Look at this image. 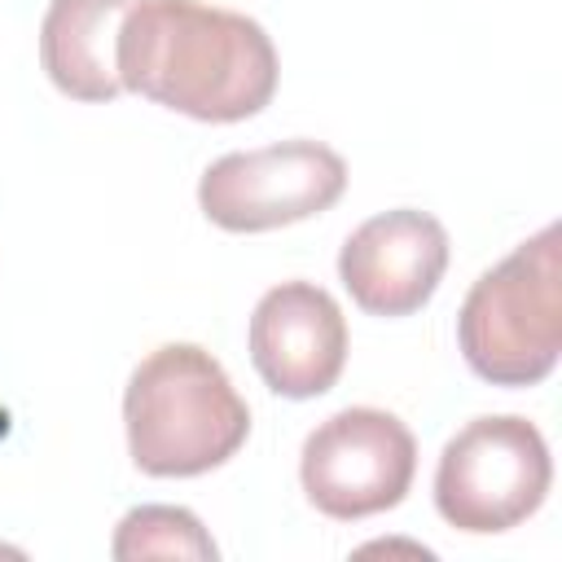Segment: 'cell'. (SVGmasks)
<instances>
[{"label":"cell","mask_w":562,"mask_h":562,"mask_svg":"<svg viewBox=\"0 0 562 562\" xmlns=\"http://www.w3.org/2000/svg\"><path fill=\"white\" fill-rule=\"evenodd\" d=\"M119 83L198 123H241L277 92L268 31L202 0H136L119 26Z\"/></svg>","instance_id":"obj_1"},{"label":"cell","mask_w":562,"mask_h":562,"mask_svg":"<svg viewBox=\"0 0 562 562\" xmlns=\"http://www.w3.org/2000/svg\"><path fill=\"white\" fill-rule=\"evenodd\" d=\"M123 426L140 474L193 479L237 457L250 435V408L206 347L167 342L132 369Z\"/></svg>","instance_id":"obj_2"},{"label":"cell","mask_w":562,"mask_h":562,"mask_svg":"<svg viewBox=\"0 0 562 562\" xmlns=\"http://www.w3.org/2000/svg\"><path fill=\"white\" fill-rule=\"evenodd\" d=\"M558 224L514 246L487 268L461 312L457 342L465 364L492 386H536L562 351V246Z\"/></svg>","instance_id":"obj_3"},{"label":"cell","mask_w":562,"mask_h":562,"mask_svg":"<svg viewBox=\"0 0 562 562\" xmlns=\"http://www.w3.org/2000/svg\"><path fill=\"white\" fill-rule=\"evenodd\" d=\"M549 483V443L527 417H474L439 452L435 509L465 536H496L527 522L544 505Z\"/></svg>","instance_id":"obj_4"},{"label":"cell","mask_w":562,"mask_h":562,"mask_svg":"<svg viewBox=\"0 0 562 562\" xmlns=\"http://www.w3.org/2000/svg\"><path fill=\"white\" fill-rule=\"evenodd\" d=\"M417 474V439L386 408H342L325 417L299 457V483L307 501L338 522L395 509Z\"/></svg>","instance_id":"obj_5"},{"label":"cell","mask_w":562,"mask_h":562,"mask_svg":"<svg viewBox=\"0 0 562 562\" xmlns=\"http://www.w3.org/2000/svg\"><path fill=\"white\" fill-rule=\"evenodd\" d=\"M347 189V162L321 140H277L215 158L198 180L202 215L224 233H268L329 211Z\"/></svg>","instance_id":"obj_6"},{"label":"cell","mask_w":562,"mask_h":562,"mask_svg":"<svg viewBox=\"0 0 562 562\" xmlns=\"http://www.w3.org/2000/svg\"><path fill=\"white\" fill-rule=\"evenodd\" d=\"M246 347L272 395L316 400L347 364V316L329 290L312 281H281L255 303Z\"/></svg>","instance_id":"obj_7"},{"label":"cell","mask_w":562,"mask_h":562,"mask_svg":"<svg viewBox=\"0 0 562 562\" xmlns=\"http://www.w3.org/2000/svg\"><path fill=\"white\" fill-rule=\"evenodd\" d=\"M448 268V228L430 211L395 206L369 215L338 250V281L369 316H413Z\"/></svg>","instance_id":"obj_8"},{"label":"cell","mask_w":562,"mask_h":562,"mask_svg":"<svg viewBox=\"0 0 562 562\" xmlns=\"http://www.w3.org/2000/svg\"><path fill=\"white\" fill-rule=\"evenodd\" d=\"M136 0H48L40 22V66L70 101H114L119 83V26Z\"/></svg>","instance_id":"obj_9"},{"label":"cell","mask_w":562,"mask_h":562,"mask_svg":"<svg viewBox=\"0 0 562 562\" xmlns=\"http://www.w3.org/2000/svg\"><path fill=\"white\" fill-rule=\"evenodd\" d=\"M110 553L119 562L136 558H193V562H215L220 549L202 518L184 505H136L119 518Z\"/></svg>","instance_id":"obj_10"}]
</instances>
